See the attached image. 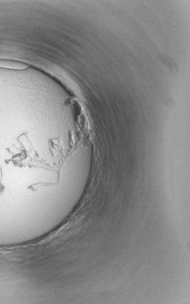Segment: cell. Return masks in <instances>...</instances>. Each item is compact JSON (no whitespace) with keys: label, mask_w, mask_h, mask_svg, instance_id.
<instances>
[{"label":"cell","mask_w":190,"mask_h":304,"mask_svg":"<svg viewBox=\"0 0 190 304\" xmlns=\"http://www.w3.org/2000/svg\"><path fill=\"white\" fill-rule=\"evenodd\" d=\"M0 68L13 70H24L29 68V65L22 62L0 60Z\"/></svg>","instance_id":"obj_1"}]
</instances>
